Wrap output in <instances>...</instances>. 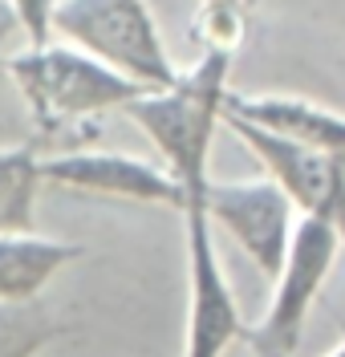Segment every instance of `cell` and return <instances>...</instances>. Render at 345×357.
Returning a JSON list of instances; mask_svg holds the SVG:
<instances>
[{"label":"cell","mask_w":345,"mask_h":357,"mask_svg":"<svg viewBox=\"0 0 345 357\" xmlns=\"http://www.w3.org/2000/svg\"><path fill=\"white\" fill-rule=\"evenodd\" d=\"M231 57L236 49L207 45L204 57L187 73H175L171 86L146 89L126 106V118L151 138V146L162 155V167L183 187L187 203H204V187L211 178L207 162H211V142L224 126Z\"/></svg>","instance_id":"6da1fadb"},{"label":"cell","mask_w":345,"mask_h":357,"mask_svg":"<svg viewBox=\"0 0 345 357\" xmlns=\"http://www.w3.org/2000/svg\"><path fill=\"white\" fill-rule=\"evenodd\" d=\"M4 73L24 98L37 130H61L90 114L126 110L135 98L146 93V86L122 77L118 69L102 66L98 57L66 41L29 45L24 53H13L4 61Z\"/></svg>","instance_id":"7a4b0ae2"},{"label":"cell","mask_w":345,"mask_h":357,"mask_svg":"<svg viewBox=\"0 0 345 357\" xmlns=\"http://www.w3.org/2000/svg\"><path fill=\"white\" fill-rule=\"evenodd\" d=\"M49 29L57 41L90 53L146 89L171 86L179 73L146 0H57Z\"/></svg>","instance_id":"3957f363"},{"label":"cell","mask_w":345,"mask_h":357,"mask_svg":"<svg viewBox=\"0 0 345 357\" xmlns=\"http://www.w3.org/2000/svg\"><path fill=\"white\" fill-rule=\"evenodd\" d=\"M337 256H342V240H337L333 227H325L317 220H297L289 256H284L280 272L273 276L276 280L273 305L264 312V321L244 333L252 341L256 357H297L309 309H313L317 292L325 289Z\"/></svg>","instance_id":"277c9868"},{"label":"cell","mask_w":345,"mask_h":357,"mask_svg":"<svg viewBox=\"0 0 345 357\" xmlns=\"http://www.w3.org/2000/svg\"><path fill=\"white\" fill-rule=\"evenodd\" d=\"M183 256H187V317H183V357H224L244 341V317L236 305L220 252L211 240L204 203H187L183 211Z\"/></svg>","instance_id":"5b68a950"},{"label":"cell","mask_w":345,"mask_h":357,"mask_svg":"<svg viewBox=\"0 0 345 357\" xmlns=\"http://www.w3.org/2000/svg\"><path fill=\"white\" fill-rule=\"evenodd\" d=\"M224 130H231L264 162L268 178L289 195V203L300 211V220H317L325 227H333L345 248V155H325V151L284 142L268 130L236 122L228 114H224Z\"/></svg>","instance_id":"8992f818"},{"label":"cell","mask_w":345,"mask_h":357,"mask_svg":"<svg viewBox=\"0 0 345 357\" xmlns=\"http://www.w3.org/2000/svg\"><path fill=\"white\" fill-rule=\"evenodd\" d=\"M204 215L211 227H224L264 276L280 272L297 231V207L273 178H244V183L207 178Z\"/></svg>","instance_id":"52a82bcc"},{"label":"cell","mask_w":345,"mask_h":357,"mask_svg":"<svg viewBox=\"0 0 345 357\" xmlns=\"http://www.w3.org/2000/svg\"><path fill=\"white\" fill-rule=\"evenodd\" d=\"M41 175L57 187H73L86 195H110V199L151 203V207H175L183 211V187L171 178L167 167L146 158L118 155V151H66V155L41 158Z\"/></svg>","instance_id":"ba28073f"},{"label":"cell","mask_w":345,"mask_h":357,"mask_svg":"<svg viewBox=\"0 0 345 357\" xmlns=\"http://www.w3.org/2000/svg\"><path fill=\"white\" fill-rule=\"evenodd\" d=\"M224 114L236 122H248L256 130H268L284 142H297L325 155H345V114L329 110L321 102H309L297 93H236L228 89Z\"/></svg>","instance_id":"9c48e42d"},{"label":"cell","mask_w":345,"mask_h":357,"mask_svg":"<svg viewBox=\"0 0 345 357\" xmlns=\"http://www.w3.org/2000/svg\"><path fill=\"white\" fill-rule=\"evenodd\" d=\"M82 256V244L29 231H0V305H29Z\"/></svg>","instance_id":"30bf717a"},{"label":"cell","mask_w":345,"mask_h":357,"mask_svg":"<svg viewBox=\"0 0 345 357\" xmlns=\"http://www.w3.org/2000/svg\"><path fill=\"white\" fill-rule=\"evenodd\" d=\"M41 155L33 142L0 146V231H29L41 195Z\"/></svg>","instance_id":"8fae6325"},{"label":"cell","mask_w":345,"mask_h":357,"mask_svg":"<svg viewBox=\"0 0 345 357\" xmlns=\"http://www.w3.org/2000/svg\"><path fill=\"white\" fill-rule=\"evenodd\" d=\"M61 325L41 309V301L29 305H0V357H41Z\"/></svg>","instance_id":"7c38bea8"},{"label":"cell","mask_w":345,"mask_h":357,"mask_svg":"<svg viewBox=\"0 0 345 357\" xmlns=\"http://www.w3.org/2000/svg\"><path fill=\"white\" fill-rule=\"evenodd\" d=\"M204 21H207V45L236 49L240 21H244V0H204Z\"/></svg>","instance_id":"4fadbf2b"},{"label":"cell","mask_w":345,"mask_h":357,"mask_svg":"<svg viewBox=\"0 0 345 357\" xmlns=\"http://www.w3.org/2000/svg\"><path fill=\"white\" fill-rule=\"evenodd\" d=\"M8 4H13V17H17V24L29 33L33 45L53 41L49 21H53V4H57V0H8Z\"/></svg>","instance_id":"5bb4252c"},{"label":"cell","mask_w":345,"mask_h":357,"mask_svg":"<svg viewBox=\"0 0 345 357\" xmlns=\"http://www.w3.org/2000/svg\"><path fill=\"white\" fill-rule=\"evenodd\" d=\"M325 357H345V333H342V341H337V345H333Z\"/></svg>","instance_id":"9a60e30c"}]
</instances>
